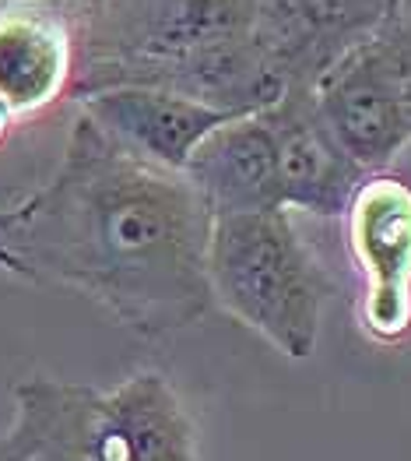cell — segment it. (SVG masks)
Listing matches in <instances>:
<instances>
[{
	"label": "cell",
	"mask_w": 411,
	"mask_h": 461,
	"mask_svg": "<svg viewBox=\"0 0 411 461\" xmlns=\"http://www.w3.org/2000/svg\"><path fill=\"white\" fill-rule=\"evenodd\" d=\"M11 123H14V113H11V106L0 99V141L7 138V131H11Z\"/></svg>",
	"instance_id": "obj_12"
},
{
	"label": "cell",
	"mask_w": 411,
	"mask_h": 461,
	"mask_svg": "<svg viewBox=\"0 0 411 461\" xmlns=\"http://www.w3.org/2000/svg\"><path fill=\"white\" fill-rule=\"evenodd\" d=\"M183 173L211 219L281 208L274 134L264 110L236 116L208 134Z\"/></svg>",
	"instance_id": "obj_11"
},
{
	"label": "cell",
	"mask_w": 411,
	"mask_h": 461,
	"mask_svg": "<svg viewBox=\"0 0 411 461\" xmlns=\"http://www.w3.org/2000/svg\"><path fill=\"white\" fill-rule=\"evenodd\" d=\"M77 113L99 123L120 149L173 173L187 169L208 134L236 120V113L215 110L201 99L148 85H116L77 95Z\"/></svg>",
	"instance_id": "obj_8"
},
{
	"label": "cell",
	"mask_w": 411,
	"mask_h": 461,
	"mask_svg": "<svg viewBox=\"0 0 411 461\" xmlns=\"http://www.w3.org/2000/svg\"><path fill=\"white\" fill-rule=\"evenodd\" d=\"M264 113L274 134L281 208L309 215H344L370 173L341 152V145L317 113L313 92L289 88Z\"/></svg>",
	"instance_id": "obj_10"
},
{
	"label": "cell",
	"mask_w": 411,
	"mask_h": 461,
	"mask_svg": "<svg viewBox=\"0 0 411 461\" xmlns=\"http://www.w3.org/2000/svg\"><path fill=\"white\" fill-rule=\"evenodd\" d=\"M11 398L0 461H201L193 416L158 370L112 391L32 374Z\"/></svg>",
	"instance_id": "obj_3"
},
{
	"label": "cell",
	"mask_w": 411,
	"mask_h": 461,
	"mask_svg": "<svg viewBox=\"0 0 411 461\" xmlns=\"http://www.w3.org/2000/svg\"><path fill=\"white\" fill-rule=\"evenodd\" d=\"M77 71V14L64 0H0V99L14 116L64 99Z\"/></svg>",
	"instance_id": "obj_9"
},
{
	"label": "cell",
	"mask_w": 411,
	"mask_h": 461,
	"mask_svg": "<svg viewBox=\"0 0 411 461\" xmlns=\"http://www.w3.org/2000/svg\"><path fill=\"white\" fill-rule=\"evenodd\" d=\"M344 219L352 258L362 271V331L394 346L411 335V184L370 173Z\"/></svg>",
	"instance_id": "obj_6"
},
{
	"label": "cell",
	"mask_w": 411,
	"mask_h": 461,
	"mask_svg": "<svg viewBox=\"0 0 411 461\" xmlns=\"http://www.w3.org/2000/svg\"><path fill=\"white\" fill-rule=\"evenodd\" d=\"M313 99L341 152L366 173H383L411 145V7L348 53Z\"/></svg>",
	"instance_id": "obj_5"
},
{
	"label": "cell",
	"mask_w": 411,
	"mask_h": 461,
	"mask_svg": "<svg viewBox=\"0 0 411 461\" xmlns=\"http://www.w3.org/2000/svg\"><path fill=\"white\" fill-rule=\"evenodd\" d=\"M64 4H67V7H75V14H77V11H81V7L88 4V0H64Z\"/></svg>",
	"instance_id": "obj_13"
},
{
	"label": "cell",
	"mask_w": 411,
	"mask_h": 461,
	"mask_svg": "<svg viewBox=\"0 0 411 461\" xmlns=\"http://www.w3.org/2000/svg\"><path fill=\"white\" fill-rule=\"evenodd\" d=\"M208 285L228 310L289 359H309L327 300V278L299 240L292 212H243L211 219Z\"/></svg>",
	"instance_id": "obj_4"
},
{
	"label": "cell",
	"mask_w": 411,
	"mask_h": 461,
	"mask_svg": "<svg viewBox=\"0 0 411 461\" xmlns=\"http://www.w3.org/2000/svg\"><path fill=\"white\" fill-rule=\"evenodd\" d=\"M405 7H411V0H401V11H405Z\"/></svg>",
	"instance_id": "obj_14"
},
{
	"label": "cell",
	"mask_w": 411,
	"mask_h": 461,
	"mask_svg": "<svg viewBox=\"0 0 411 461\" xmlns=\"http://www.w3.org/2000/svg\"><path fill=\"white\" fill-rule=\"evenodd\" d=\"M394 14L401 0H257V42L285 92H317Z\"/></svg>",
	"instance_id": "obj_7"
},
{
	"label": "cell",
	"mask_w": 411,
	"mask_h": 461,
	"mask_svg": "<svg viewBox=\"0 0 411 461\" xmlns=\"http://www.w3.org/2000/svg\"><path fill=\"white\" fill-rule=\"evenodd\" d=\"M116 85L169 88L236 116L285 95L257 42V0H88L71 95Z\"/></svg>",
	"instance_id": "obj_2"
},
{
	"label": "cell",
	"mask_w": 411,
	"mask_h": 461,
	"mask_svg": "<svg viewBox=\"0 0 411 461\" xmlns=\"http://www.w3.org/2000/svg\"><path fill=\"white\" fill-rule=\"evenodd\" d=\"M211 215L187 173L158 169L75 116L57 169L0 208V271L75 289L141 335L165 339L215 307Z\"/></svg>",
	"instance_id": "obj_1"
}]
</instances>
